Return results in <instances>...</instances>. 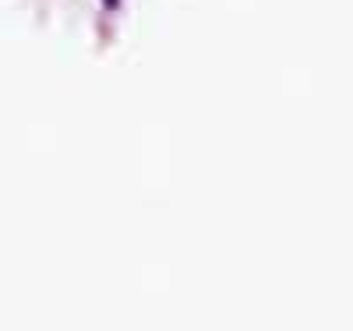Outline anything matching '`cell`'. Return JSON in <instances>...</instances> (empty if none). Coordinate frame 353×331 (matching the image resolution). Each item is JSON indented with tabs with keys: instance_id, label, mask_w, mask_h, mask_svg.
Wrapping results in <instances>:
<instances>
[]
</instances>
